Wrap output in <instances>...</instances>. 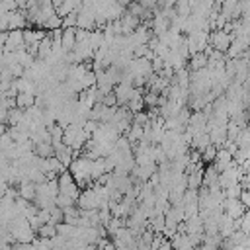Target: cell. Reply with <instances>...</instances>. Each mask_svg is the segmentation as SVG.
I'll return each mask as SVG.
<instances>
[{"label":"cell","instance_id":"15","mask_svg":"<svg viewBox=\"0 0 250 250\" xmlns=\"http://www.w3.org/2000/svg\"><path fill=\"white\" fill-rule=\"evenodd\" d=\"M199 154H201V164H213L215 162V156H217V146L215 145H209Z\"/></svg>","mask_w":250,"mask_h":250},{"label":"cell","instance_id":"10","mask_svg":"<svg viewBox=\"0 0 250 250\" xmlns=\"http://www.w3.org/2000/svg\"><path fill=\"white\" fill-rule=\"evenodd\" d=\"M18 197H21V199H25V201H33V197H35V184H31V182H20L18 184Z\"/></svg>","mask_w":250,"mask_h":250},{"label":"cell","instance_id":"19","mask_svg":"<svg viewBox=\"0 0 250 250\" xmlns=\"http://www.w3.org/2000/svg\"><path fill=\"white\" fill-rule=\"evenodd\" d=\"M6 119H8V109L0 105V123H6Z\"/></svg>","mask_w":250,"mask_h":250},{"label":"cell","instance_id":"4","mask_svg":"<svg viewBox=\"0 0 250 250\" xmlns=\"http://www.w3.org/2000/svg\"><path fill=\"white\" fill-rule=\"evenodd\" d=\"M21 49H25L21 29H10V31H6L4 51H6V53H16V51H21Z\"/></svg>","mask_w":250,"mask_h":250},{"label":"cell","instance_id":"13","mask_svg":"<svg viewBox=\"0 0 250 250\" xmlns=\"http://www.w3.org/2000/svg\"><path fill=\"white\" fill-rule=\"evenodd\" d=\"M35 234H39V238H47V240H51V238L57 236V227L51 225V223H45V225H41V227L35 230Z\"/></svg>","mask_w":250,"mask_h":250},{"label":"cell","instance_id":"2","mask_svg":"<svg viewBox=\"0 0 250 250\" xmlns=\"http://www.w3.org/2000/svg\"><path fill=\"white\" fill-rule=\"evenodd\" d=\"M57 184H59V193H64V195H68V197H72L74 201H76V197L80 195V188H78V184L72 180V176L68 174V170L66 172H62L61 176H57Z\"/></svg>","mask_w":250,"mask_h":250},{"label":"cell","instance_id":"20","mask_svg":"<svg viewBox=\"0 0 250 250\" xmlns=\"http://www.w3.org/2000/svg\"><path fill=\"white\" fill-rule=\"evenodd\" d=\"M6 131H8V125L6 123H0V135H4Z\"/></svg>","mask_w":250,"mask_h":250},{"label":"cell","instance_id":"1","mask_svg":"<svg viewBox=\"0 0 250 250\" xmlns=\"http://www.w3.org/2000/svg\"><path fill=\"white\" fill-rule=\"evenodd\" d=\"M66 170L72 176V180L78 184V188H86L88 184H92V180H90V160L88 158H84V156L72 158V162Z\"/></svg>","mask_w":250,"mask_h":250},{"label":"cell","instance_id":"7","mask_svg":"<svg viewBox=\"0 0 250 250\" xmlns=\"http://www.w3.org/2000/svg\"><path fill=\"white\" fill-rule=\"evenodd\" d=\"M8 18V31L10 29H25L27 21H25V10H14V12H6Z\"/></svg>","mask_w":250,"mask_h":250},{"label":"cell","instance_id":"3","mask_svg":"<svg viewBox=\"0 0 250 250\" xmlns=\"http://www.w3.org/2000/svg\"><path fill=\"white\" fill-rule=\"evenodd\" d=\"M209 45L215 49V51H221V53H227L230 41H232V35L229 31H223V29H213V33L207 37Z\"/></svg>","mask_w":250,"mask_h":250},{"label":"cell","instance_id":"6","mask_svg":"<svg viewBox=\"0 0 250 250\" xmlns=\"http://www.w3.org/2000/svg\"><path fill=\"white\" fill-rule=\"evenodd\" d=\"M221 207H223V213H225L227 217H230V219H238L240 215L246 213V207H244L238 199H225Z\"/></svg>","mask_w":250,"mask_h":250},{"label":"cell","instance_id":"8","mask_svg":"<svg viewBox=\"0 0 250 250\" xmlns=\"http://www.w3.org/2000/svg\"><path fill=\"white\" fill-rule=\"evenodd\" d=\"M74 31H76V27H66V29H62V35H61V49H62V53H70V51L74 49V45H76Z\"/></svg>","mask_w":250,"mask_h":250},{"label":"cell","instance_id":"5","mask_svg":"<svg viewBox=\"0 0 250 250\" xmlns=\"http://www.w3.org/2000/svg\"><path fill=\"white\" fill-rule=\"evenodd\" d=\"M74 205H78V209H100V199L92 188H86L84 191H80Z\"/></svg>","mask_w":250,"mask_h":250},{"label":"cell","instance_id":"11","mask_svg":"<svg viewBox=\"0 0 250 250\" xmlns=\"http://www.w3.org/2000/svg\"><path fill=\"white\" fill-rule=\"evenodd\" d=\"M209 145H211V141H209V135H207L205 131L193 135V137H191V143H189V146H191L193 150H197V152H201V150H203L205 146H209Z\"/></svg>","mask_w":250,"mask_h":250},{"label":"cell","instance_id":"9","mask_svg":"<svg viewBox=\"0 0 250 250\" xmlns=\"http://www.w3.org/2000/svg\"><path fill=\"white\" fill-rule=\"evenodd\" d=\"M16 107L18 109H29L31 105H35V94L33 92H18L14 96Z\"/></svg>","mask_w":250,"mask_h":250},{"label":"cell","instance_id":"16","mask_svg":"<svg viewBox=\"0 0 250 250\" xmlns=\"http://www.w3.org/2000/svg\"><path fill=\"white\" fill-rule=\"evenodd\" d=\"M189 59H191V61H189V62H191V72H193V70H201V68L207 66V57H205L203 53H195V55H191Z\"/></svg>","mask_w":250,"mask_h":250},{"label":"cell","instance_id":"14","mask_svg":"<svg viewBox=\"0 0 250 250\" xmlns=\"http://www.w3.org/2000/svg\"><path fill=\"white\" fill-rule=\"evenodd\" d=\"M21 119H23V109H18V107L8 109V119H6V125L8 127H16Z\"/></svg>","mask_w":250,"mask_h":250},{"label":"cell","instance_id":"12","mask_svg":"<svg viewBox=\"0 0 250 250\" xmlns=\"http://www.w3.org/2000/svg\"><path fill=\"white\" fill-rule=\"evenodd\" d=\"M33 152L39 158H51V156H55V150H53V145L51 143H37V145H33Z\"/></svg>","mask_w":250,"mask_h":250},{"label":"cell","instance_id":"18","mask_svg":"<svg viewBox=\"0 0 250 250\" xmlns=\"http://www.w3.org/2000/svg\"><path fill=\"white\" fill-rule=\"evenodd\" d=\"M238 201H240L244 207H248V205H250V193H248V189H242V191H240Z\"/></svg>","mask_w":250,"mask_h":250},{"label":"cell","instance_id":"17","mask_svg":"<svg viewBox=\"0 0 250 250\" xmlns=\"http://www.w3.org/2000/svg\"><path fill=\"white\" fill-rule=\"evenodd\" d=\"M70 205H74V199H72V197H68V195H64V193H57V197H55V207L64 209V207H70Z\"/></svg>","mask_w":250,"mask_h":250}]
</instances>
